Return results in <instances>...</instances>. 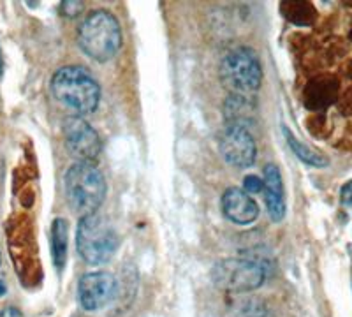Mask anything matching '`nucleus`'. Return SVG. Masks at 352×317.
Instances as JSON below:
<instances>
[{"mask_svg":"<svg viewBox=\"0 0 352 317\" xmlns=\"http://www.w3.org/2000/svg\"><path fill=\"white\" fill-rule=\"evenodd\" d=\"M52 94L64 108L85 117L97 109L100 89L96 78L80 65H65L52 78Z\"/></svg>","mask_w":352,"mask_h":317,"instance_id":"f257e3e1","label":"nucleus"},{"mask_svg":"<svg viewBox=\"0 0 352 317\" xmlns=\"http://www.w3.org/2000/svg\"><path fill=\"white\" fill-rule=\"evenodd\" d=\"M122 28L115 14L106 9L88 12L78 28V45L87 56L97 62L111 61L122 48Z\"/></svg>","mask_w":352,"mask_h":317,"instance_id":"f03ea898","label":"nucleus"},{"mask_svg":"<svg viewBox=\"0 0 352 317\" xmlns=\"http://www.w3.org/2000/svg\"><path fill=\"white\" fill-rule=\"evenodd\" d=\"M65 199L74 213L85 217L96 213L102 205L108 185L104 175L92 162H76L69 168L64 178Z\"/></svg>","mask_w":352,"mask_h":317,"instance_id":"7ed1b4c3","label":"nucleus"},{"mask_svg":"<svg viewBox=\"0 0 352 317\" xmlns=\"http://www.w3.org/2000/svg\"><path fill=\"white\" fill-rule=\"evenodd\" d=\"M120 238L111 222L99 213L81 217L76 231V247L85 263L94 266L111 261L118 250Z\"/></svg>","mask_w":352,"mask_h":317,"instance_id":"20e7f679","label":"nucleus"},{"mask_svg":"<svg viewBox=\"0 0 352 317\" xmlns=\"http://www.w3.org/2000/svg\"><path fill=\"white\" fill-rule=\"evenodd\" d=\"M220 78L231 94L250 96L261 87L263 67L252 50L236 48L220 62Z\"/></svg>","mask_w":352,"mask_h":317,"instance_id":"39448f33","label":"nucleus"},{"mask_svg":"<svg viewBox=\"0 0 352 317\" xmlns=\"http://www.w3.org/2000/svg\"><path fill=\"white\" fill-rule=\"evenodd\" d=\"M212 278L219 289L229 293H250L266 281V270L250 257H229L213 266Z\"/></svg>","mask_w":352,"mask_h":317,"instance_id":"423d86ee","label":"nucleus"},{"mask_svg":"<svg viewBox=\"0 0 352 317\" xmlns=\"http://www.w3.org/2000/svg\"><path fill=\"white\" fill-rule=\"evenodd\" d=\"M64 143L78 162H92L100 153V140L96 129L76 115L65 120Z\"/></svg>","mask_w":352,"mask_h":317,"instance_id":"0eeeda50","label":"nucleus"},{"mask_svg":"<svg viewBox=\"0 0 352 317\" xmlns=\"http://www.w3.org/2000/svg\"><path fill=\"white\" fill-rule=\"evenodd\" d=\"M116 281L108 272L85 273L78 282V300L83 310L97 312L115 300Z\"/></svg>","mask_w":352,"mask_h":317,"instance_id":"6e6552de","label":"nucleus"},{"mask_svg":"<svg viewBox=\"0 0 352 317\" xmlns=\"http://www.w3.org/2000/svg\"><path fill=\"white\" fill-rule=\"evenodd\" d=\"M220 153L232 168L247 169L256 162V141L248 129L228 125L220 138Z\"/></svg>","mask_w":352,"mask_h":317,"instance_id":"1a4fd4ad","label":"nucleus"},{"mask_svg":"<svg viewBox=\"0 0 352 317\" xmlns=\"http://www.w3.org/2000/svg\"><path fill=\"white\" fill-rule=\"evenodd\" d=\"M222 212L234 224L248 226L259 215V206L243 189L229 187L222 196Z\"/></svg>","mask_w":352,"mask_h":317,"instance_id":"9d476101","label":"nucleus"},{"mask_svg":"<svg viewBox=\"0 0 352 317\" xmlns=\"http://www.w3.org/2000/svg\"><path fill=\"white\" fill-rule=\"evenodd\" d=\"M263 190L270 217L273 222H280L285 217V189L278 166L268 164L264 168Z\"/></svg>","mask_w":352,"mask_h":317,"instance_id":"9b49d317","label":"nucleus"},{"mask_svg":"<svg viewBox=\"0 0 352 317\" xmlns=\"http://www.w3.org/2000/svg\"><path fill=\"white\" fill-rule=\"evenodd\" d=\"M224 115L228 125L247 129V125H250L256 120V105H254L248 96L231 94L229 99L226 100Z\"/></svg>","mask_w":352,"mask_h":317,"instance_id":"f8f14e48","label":"nucleus"},{"mask_svg":"<svg viewBox=\"0 0 352 317\" xmlns=\"http://www.w3.org/2000/svg\"><path fill=\"white\" fill-rule=\"evenodd\" d=\"M67 241H69V226L67 221L56 217L52 224V256L53 263L58 270L64 268L67 261Z\"/></svg>","mask_w":352,"mask_h":317,"instance_id":"ddd939ff","label":"nucleus"},{"mask_svg":"<svg viewBox=\"0 0 352 317\" xmlns=\"http://www.w3.org/2000/svg\"><path fill=\"white\" fill-rule=\"evenodd\" d=\"M284 131V136H285V141H287V145L291 146V150L294 152V155L300 159L301 162H305V164L312 166V168H326V166L329 164V161L326 159L322 153L316 152L314 149H310L308 145H305V143H301L300 140H298L294 134L289 131L287 127L282 129Z\"/></svg>","mask_w":352,"mask_h":317,"instance_id":"4468645a","label":"nucleus"},{"mask_svg":"<svg viewBox=\"0 0 352 317\" xmlns=\"http://www.w3.org/2000/svg\"><path fill=\"white\" fill-rule=\"evenodd\" d=\"M282 9L287 20L296 25H308L314 18V8L307 2H285Z\"/></svg>","mask_w":352,"mask_h":317,"instance_id":"2eb2a0df","label":"nucleus"},{"mask_svg":"<svg viewBox=\"0 0 352 317\" xmlns=\"http://www.w3.org/2000/svg\"><path fill=\"white\" fill-rule=\"evenodd\" d=\"M229 317H266V309L261 301L247 300L232 310Z\"/></svg>","mask_w":352,"mask_h":317,"instance_id":"dca6fc26","label":"nucleus"},{"mask_svg":"<svg viewBox=\"0 0 352 317\" xmlns=\"http://www.w3.org/2000/svg\"><path fill=\"white\" fill-rule=\"evenodd\" d=\"M243 190L248 194V196H250V194L263 193V180L257 177H254V175H250V177L245 178Z\"/></svg>","mask_w":352,"mask_h":317,"instance_id":"f3484780","label":"nucleus"},{"mask_svg":"<svg viewBox=\"0 0 352 317\" xmlns=\"http://www.w3.org/2000/svg\"><path fill=\"white\" fill-rule=\"evenodd\" d=\"M60 9L64 17L74 18L78 17L81 12V9H83V2H62Z\"/></svg>","mask_w":352,"mask_h":317,"instance_id":"a211bd4d","label":"nucleus"},{"mask_svg":"<svg viewBox=\"0 0 352 317\" xmlns=\"http://www.w3.org/2000/svg\"><path fill=\"white\" fill-rule=\"evenodd\" d=\"M340 199H342V205L347 206V208L352 210V180L347 182V184H345L344 187H342Z\"/></svg>","mask_w":352,"mask_h":317,"instance_id":"6ab92c4d","label":"nucleus"},{"mask_svg":"<svg viewBox=\"0 0 352 317\" xmlns=\"http://www.w3.org/2000/svg\"><path fill=\"white\" fill-rule=\"evenodd\" d=\"M0 317H23V314L16 307H6V309L0 310Z\"/></svg>","mask_w":352,"mask_h":317,"instance_id":"aec40b11","label":"nucleus"},{"mask_svg":"<svg viewBox=\"0 0 352 317\" xmlns=\"http://www.w3.org/2000/svg\"><path fill=\"white\" fill-rule=\"evenodd\" d=\"M4 73V55H2V48H0V76Z\"/></svg>","mask_w":352,"mask_h":317,"instance_id":"412c9836","label":"nucleus"},{"mask_svg":"<svg viewBox=\"0 0 352 317\" xmlns=\"http://www.w3.org/2000/svg\"><path fill=\"white\" fill-rule=\"evenodd\" d=\"M6 284H4V281H2V278H0V296H4L6 294Z\"/></svg>","mask_w":352,"mask_h":317,"instance_id":"4be33fe9","label":"nucleus"}]
</instances>
